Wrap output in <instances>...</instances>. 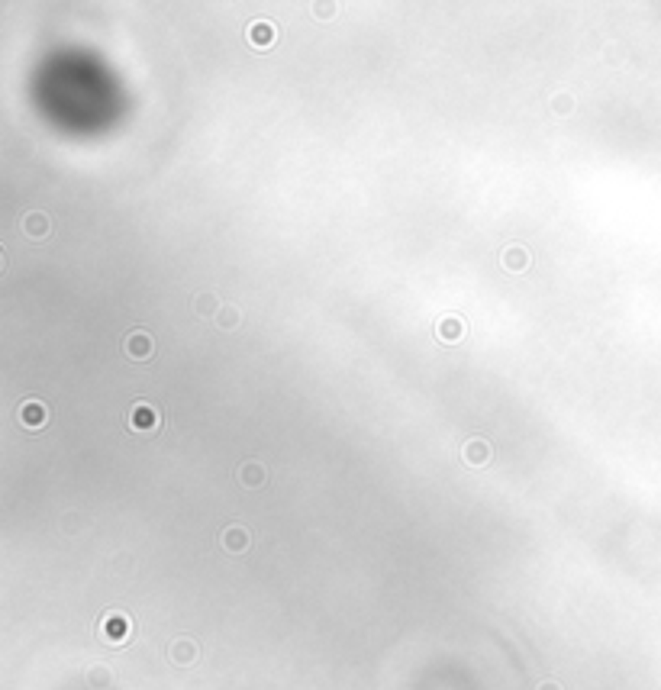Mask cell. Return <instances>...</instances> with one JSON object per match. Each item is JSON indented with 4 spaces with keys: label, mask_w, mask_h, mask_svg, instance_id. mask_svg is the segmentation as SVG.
<instances>
[{
    "label": "cell",
    "mask_w": 661,
    "mask_h": 690,
    "mask_svg": "<svg viewBox=\"0 0 661 690\" xmlns=\"http://www.w3.org/2000/svg\"><path fill=\"white\" fill-rule=\"evenodd\" d=\"M216 326L220 330H239V323H242V313H239V307H233V303H223V310L216 313V319H213Z\"/></svg>",
    "instance_id": "cell-14"
},
{
    "label": "cell",
    "mask_w": 661,
    "mask_h": 690,
    "mask_svg": "<svg viewBox=\"0 0 661 690\" xmlns=\"http://www.w3.org/2000/svg\"><path fill=\"white\" fill-rule=\"evenodd\" d=\"M535 690H561V687H558V684H555V680H545V684H539V687H535Z\"/></svg>",
    "instance_id": "cell-17"
},
{
    "label": "cell",
    "mask_w": 661,
    "mask_h": 690,
    "mask_svg": "<svg viewBox=\"0 0 661 690\" xmlns=\"http://www.w3.org/2000/svg\"><path fill=\"white\" fill-rule=\"evenodd\" d=\"M194 310H197V317L200 319H216V313L223 310V303H220V297L216 294H197V300H194Z\"/></svg>",
    "instance_id": "cell-13"
},
{
    "label": "cell",
    "mask_w": 661,
    "mask_h": 690,
    "mask_svg": "<svg viewBox=\"0 0 661 690\" xmlns=\"http://www.w3.org/2000/svg\"><path fill=\"white\" fill-rule=\"evenodd\" d=\"M500 262L510 275H523L526 268H529V249H526V245H507Z\"/></svg>",
    "instance_id": "cell-8"
},
{
    "label": "cell",
    "mask_w": 661,
    "mask_h": 690,
    "mask_svg": "<svg viewBox=\"0 0 661 690\" xmlns=\"http://www.w3.org/2000/svg\"><path fill=\"white\" fill-rule=\"evenodd\" d=\"M123 352H126V358L132 361H149L155 355V339H152L146 330H132L123 339Z\"/></svg>",
    "instance_id": "cell-3"
},
{
    "label": "cell",
    "mask_w": 661,
    "mask_h": 690,
    "mask_svg": "<svg viewBox=\"0 0 661 690\" xmlns=\"http://www.w3.org/2000/svg\"><path fill=\"white\" fill-rule=\"evenodd\" d=\"M20 229H23V235H30V239H45V235L52 233V220H49L43 210H30V213H23Z\"/></svg>",
    "instance_id": "cell-4"
},
{
    "label": "cell",
    "mask_w": 661,
    "mask_h": 690,
    "mask_svg": "<svg viewBox=\"0 0 661 690\" xmlns=\"http://www.w3.org/2000/svg\"><path fill=\"white\" fill-rule=\"evenodd\" d=\"M45 416L49 413H45V406L39 404V400H26V404L20 406V423L26 426V429H32V433L45 423Z\"/></svg>",
    "instance_id": "cell-12"
},
{
    "label": "cell",
    "mask_w": 661,
    "mask_h": 690,
    "mask_svg": "<svg viewBox=\"0 0 661 690\" xmlns=\"http://www.w3.org/2000/svg\"><path fill=\"white\" fill-rule=\"evenodd\" d=\"M248 542H252V536H248L246 526H226L223 529V549L226 552L242 555L248 549Z\"/></svg>",
    "instance_id": "cell-9"
},
{
    "label": "cell",
    "mask_w": 661,
    "mask_h": 690,
    "mask_svg": "<svg viewBox=\"0 0 661 690\" xmlns=\"http://www.w3.org/2000/svg\"><path fill=\"white\" fill-rule=\"evenodd\" d=\"M110 678H113V674H110V668H107V665H94V668L87 671V680H91V687H97V690H100V687H107V684H110Z\"/></svg>",
    "instance_id": "cell-15"
},
{
    "label": "cell",
    "mask_w": 661,
    "mask_h": 690,
    "mask_svg": "<svg viewBox=\"0 0 661 690\" xmlns=\"http://www.w3.org/2000/svg\"><path fill=\"white\" fill-rule=\"evenodd\" d=\"M248 45L252 49H271L275 45V23L268 20L248 23Z\"/></svg>",
    "instance_id": "cell-7"
},
{
    "label": "cell",
    "mask_w": 661,
    "mask_h": 690,
    "mask_svg": "<svg viewBox=\"0 0 661 690\" xmlns=\"http://www.w3.org/2000/svg\"><path fill=\"white\" fill-rule=\"evenodd\" d=\"M491 458H494V448H491V442H484V439H468V442L461 446V461L471 468L487 465Z\"/></svg>",
    "instance_id": "cell-5"
},
{
    "label": "cell",
    "mask_w": 661,
    "mask_h": 690,
    "mask_svg": "<svg viewBox=\"0 0 661 690\" xmlns=\"http://www.w3.org/2000/svg\"><path fill=\"white\" fill-rule=\"evenodd\" d=\"M235 478L242 481V487H262L265 484V465H258V461H246V465H239V471H235Z\"/></svg>",
    "instance_id": "cell-11"
},
{
    "label": "cell",
    "mask_w": 661,
    "mask_h": 690,
    "mask_svg": "<svg viewBox=\"0 0 661 690\" xmlns=\"http://www.w3.org/2000/svg\"><path fill=\"white\" fill-rule=\"evenodd\" d=\"M126 426L132 429V433H159V429H161V413L152 404L139 400V404L129 406Z\"/></svg>",
    "instance_id": "cell-1"
},
{
    "label": "cell",
    "mask_w": 661,
    "mask_h": 690,
    "mask_svg": "<svg viewBox=\"0 0 661 690\" xmlns=\"http://www.w3.org/2000/svg\"><path fill=\"white\" fill-rule=\"evenodd\" d=\"M132 636V619L123 613H107L100 619V639L110 642V645H123Z\"/></svg>",
    "instance_id": "cell-2"
},
{
    "label": "cell",
    "mask_w": 661,
    "mask_h": 690,
    "mask_svg": "<svg viewBox=\"0 0 661 690\" xmlns=\"http://www.w3.org/2000/svg\"><path fill=\"white\" fill-rule=\"evenodd\" d=\"M465 332H468V323H465V319H459V317H442L436 323V336L442 342H459Z\"/></svg>",
    "instance_id": "cell-10"
},
{
    "label": "cell",
    "mask_w": 661,
    "mask_h": 690,
    "mask_svg": "<svg viewBox=\"0 0 661 690\" xmlns=\"http://www.w3.org/2000/svg\"><path fill=\"white\" fill-rule=\"evenodd\" d=\"M197 655H200V648H197V642H194V639L181 636V639H174V642H171V661H174V665L191 668L194 661H197Z\"/></svg>",
    "instance_id": "cell-6"
},
{
    "label": "cell",
    "mask_w": 661,
    "mask_h": 690,
    "mask_svg": "<svg viewBox=\"0 0 661 690\" xmlns=\"http://www.w3.org/2000/svg\"><path fill=\"white\" fill-rule=\"evenodd\" d=\"M552 110L558 113V117H561V113H568V110H575V97H571V94H555Z\"/></svg>",
    "instance_id": "cell-16"
}]
</instances>
